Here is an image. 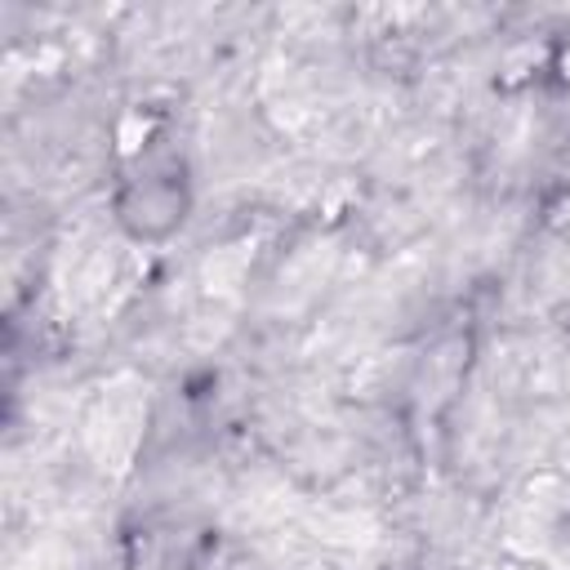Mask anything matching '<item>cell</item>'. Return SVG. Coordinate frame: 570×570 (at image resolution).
Instances as JSON below:
<instances>
[{"label": "cell", "mask_w": 570, "mask_h": 570, "mask_svg": "<svg viewBox=\"0 0 570 570\" xmlns=\"http://www.w3.org/2000/svg\"><path fill=\"white\" fill-rule=\"evenodd\" d=\"M183 209H187V196L178 191L174 174H160V178H142L125 191L120 223L134 236H165L174 223H183Z\"/></svg>", "instance_id": "6da1fadb"}]
</instances>
